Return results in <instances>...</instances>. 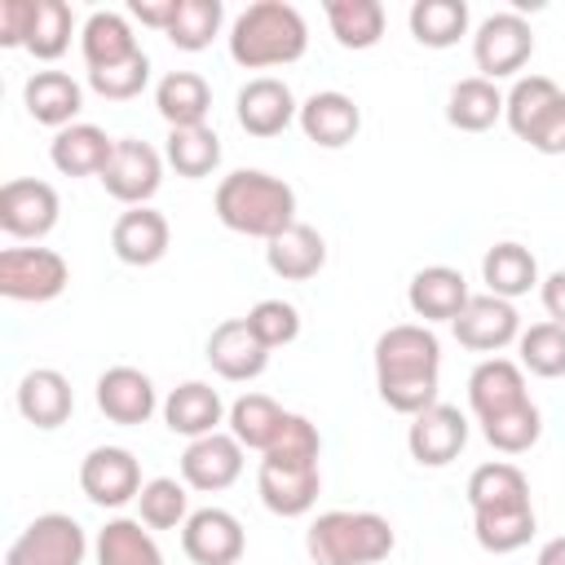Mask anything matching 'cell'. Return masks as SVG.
<instances>
[{"label": "cell", "instance_id": "cell-15", "mask_svg": "<svg viewBox=\"0 0 565 565\" xmlns=\"http://www.w3.org/2000/svg\"><path fill=\"white\" fill-rule=\"evenodd\" d=\"M234 115H238V128H243L247 137H278L282 128L296 124L300 102H296V93H291L282 79L256 75V79H247V84L238 88Z\"/></svg>", "mask_w": 565, "mask_h": 565}, {"label": "cell", "instance_id": "cell-28", "mask_svg": "<svg viewBox=\"0 0 565 565\" xmlns=\"http://www.w3.org/2000/svg\"><path fill=\"white\" fill-rule=\"evenodd\" d=\"M265 265H269L282 282H305V278H313V274L327 265V243H322V234H318L313 225L296 221V225H287L278 238L265 243Z\"/></svg>", "mask_w": 565, "mask_h": 565}, {"label": "cell", "instance_id": "cell-46", "mask_svg": "<svg viewBox=\"0 0 565 565\" xmlns=\"http://www.w3.org/2000/svg\"><path fill=\"white\" fill-rule=\"evenodd\" d=\"M150 84V57L137 53L119 66H102V71H88V88L106 102H132L141 88Z\"/></svg>", "mask_w": 565, "mask_h": 565}, {"label": "cell", "instance_id": "cell-20", "mask_svg": "<svg viewBox=\"0 0 565 565\" xmlns=\"http://www.w3.org/2000/svg\"><path fill=\"white\" fill-rule=\"evenodd\" d=\"M296 124H300V132H305L313 146H322V150H340V146H349V141L358 137V128H362V110H358V102H353L349 93L322 88V93H313V97L300 102Z\"/></svg>", "mask_w": 565, "mask_h": 565}, {"label": "cell", "instance_id": "cell-5", "mask_svg": "<svg viewBox=\"0 0 565 565\" xmlns=\"http://www.w3.org/2000/svg\"><path fill=\"white\" fill-rule=\"evenodd\" d=\"M508 128L539 154H565V93L547 75H521L503 93Z\"/></svg>", "mask_w": 565, "mask_h": 565}, {"label": "cell", "instance_id": "cell-1", "mask_svg": "<svg viewBox=\"0 0 565 565\" xmlns=\"http://www.w3.org/2000/svg\"><path fill=\"white\" fill-rule=\"evenodd\" d=\"M441 344L424 322H397L375 340V388L397 415H419L437 402Z\"/></svg>", "mask_w": 565, "mask_h": 565}, {"label": "cell", "instance_id": "cell-39", "mask_svg": "<svg viewBox=\"0 0 565 565\" xmlns=\"http://www.w3.org/2000/svg\"><path fill=\"white\" fill-rule=\"evenodd\" d=\"M534 525H539L534 503H525V508H499V512H472V534H477V543L490 556L521 552L534 539Z\"/></svg>", "mask_w": 565, "mask_h": 565}, {"label": "cell", "instance_id": "cell-4", "mask_svg": "<svg viewBox=\"0 0 565 565\" xmlns=\"http://www.w3.org/2000/svg\"><path fill=\"white\" fill-rule=\"evenodd\" d=\"M393 543L397 534L380 512L331 508V512H318L305 530V552L313 565H375L393 552Z\"/></svg>", "mask_w": 565, "mask_h": 565}, {"label": "cell", "instance_id": "cell-34", "mask_svg": "<svg viewBox=\"0 0 565 565\" xmlns=\"http://www.w3.org/2000/svg\"><path fill=\"white\" fill-rule=\"evenodd\" d=\"M503 119V93L499 84L481 79V75H468L450 88L446 97V124L459 128V132H486Z\"/></svg>", "mask_w": 565, "mask_h": 565}, {"label": "cell", "instance_id": "cell-30", "mask_svg": "<svg viewBox=\"0 0 565 565\" xmlns=\"http://www.w3.org/2000/svg\"><path fill=\"white\" fill-rule=\"evenodd\" d=\"M154 110L163 115L168 128H194V124H207V110H212V88L199 71H168L159 84H154Z\"/></svg>", "mask_w": 565, "mask_h": 565}, {"label": "cell", "instance_id": "cell-49", "mask_svg": "<svg viewBox=\"0 0 565 565\" xmlns=\"http://www.w3.org/2000/svg\"><path fill=\"white\" fill-rule=\"evenodd\" d=\"M177 4H181V0H128V13H132L141 26L168 35V26H172V18H177Z\"/></svg>", "mask_w": 565, "mask_h": 565}, {"label": "cell", "instance_id": "cell-10", "mask_svg": "<svg viewBox=\"0 0 565 565\" xmlns=\"http://www.w3.org/2000/svg\"><path fill=\"white\" fill-rule=\"evenodd\" d=\"M141 463L124 446H93L79 463V490L97 508H124L141 494Z\"/></svg>", "mask_w": 565, "mask_h": 565}, {"label": "cell", "instance_id": "cell-36", "mask_svg": "<svg viewBox=\"0 0 565 565\" xmlns=\"http://www.w3.org/2000/svg\"><path fill=\"white\" fill-rule=\"evenodd\" d=\"M287 424V411L269 397V393H243L234 406H230V433L238 437L243 450H269L274 437L282 433Z\"/></svg>", "mask_w": 565, "mask_h": 565}, {"label": "cell", "instance_id": "cell-12", "mask_svg": "<svg viewBox=\"0 0 565 565\" xmlns=\"http://www.w3.org/2000/svg\"><path fill=\"white\" fill-rule=\"evenodd\" d=\"M181 552L194 565H238L247 552L243 521L230 508H199L181 525Z\"/></svg>", "mask_w": 565, "mask_h": 565}, {"label": "cell", "instance_id": "cell-14", "mask_svg": "<svg viewBox=\"0 0 565 565\" xmlns=\"http://www.w3.org/2000/svg\"><path fill=\"white\" fill-rule=\"evenodd\" d=\"M450 331L472 353H499L521 335V313H516L512 300H499V296L486 291V296H468V305L459 309Z\"/></svg>", "mask_w": 565, "mask_h": 565}, {"label": "cell", "instance_id": "cell-50", "mask_svg": "<svg viewBox=\"0 0 565 565\" xmlns=\"http://www.w3.org/2000/svg\"><path fill=\"white\" fill-rule=\"evenodd\" d=\"M539 296H543V309H547V318L565 327V269H552V274L539 282Z\"/></svg>", "mask_w": 565, "mask_h": 565}, {"label": "cell", "instance_id": "cell-19", "mask_svg": "<svg viewBox=\"0 0 565 565\" xmlns=\"http://www.w3.org/2000/svg\"><path fill=\"white\" fill-rule=\"evenodd\" d=\"M93 397H97V411H102L110 424H124V428L146 424V419L154 415V406H159L150 375L137 371V366H106V371L97 375V393H93Z\"/></svg>", "mask_w": 565, "mask_h": 565}, {"label": "cell", "instance_id": "cell-44", "mask_svg": "<svg viewBox=\"0 0 565 565\" xmlns=\"http://www.w3.org/2000/svg\"><path fill=\"white\" fill-rule=\"evenodd\" d=\"M481 437L499 450V455H525L539 437H543V415L534 402H521L494 419H481Z\"/></svg>", "mask_w": 565, "mask_h": 565}, {"label": "cell", "instance_id": "cell-51", "mask_svg": "<svg viewBox=\"0 0 565 565\" xmlns=\"http://www.w3.org/2000/svg\"><path fill=\"white\" fill-rule=\"evenodd\" d=\"M534 565H565V534H556V539H547V543L539 547V556H534Z\"/></svg>", "mask_w": 565, "mask_h": 565}, {"label": "cell", "instance_id": "cell-32", "mask_svg": "<svg viewBox=\"0 0 565 565\" xmlns=\"http://www.w3.org/2000/svg\"><path fill=\"white\" fill-rule=\"evenodd\" d=\"M97 565H163V552L141 516H110L97 530Z\"/></svg>", "mask_w": 565, "mask_h": 565}, {"label": "cell", "instance_id": "cell-35", "mask_svg": "<svg viewBox=\"0 0 565 565\" xmlns=\"http://www.w3.org/2000/svg\"><path fill=\"white\" fill-rule=\"evenodd\" d=\"M322 13H327V26H331L340 49L362 53V49H375L384 35V4L380 0H327Z\"/></svg>", "mask_w": 565, "mask_h": 565}, {"label": "cell", "instance_id": "cell-8", "mask_svg": "<svg viewBox=\"0 0 565 565\" xmlns=\"http://www.w3.org/2000/svg\"><path fill=\"white\" fill-rule=\"evenodd\" d=\"M534 57V31L521 13L503 9V13H490L477 31H472V62L481 71V79H508L516 75L525 62Z\"/></svg>", "mask_w": 565, "mask_h": 565}, {"label": "cell", "instance_id": "cell-38", "mask_svg": "<svg viewBox=\"0 0 565 565\" xmlns=\"http://www.w3.org/2000/svg\"><path fill=\"white\" fill-rule=\"evenodd\" d=\"M406 22L424 49H450L468 35V4L463 0H415Z\"/></svg>", "mask_w": 565, "mask_h": 565}, {"label": "cell", "instance_id": "cell-22", "mask_svg": "<svg viewBox=\"0 0 565 565\" xmlns=\"http://www.w3.org/2000/svg\"><path fill=\"white\" fill-rule=\"evenodd\" d=\"M521 402H530L521 362H512V358H481L472 366V375H468V406H472L477 424L494 419V415H503V411H512Z\"/></svg>", "mask_w": 565, "mask_h": 565}, {"label": "cell", "instance_id": "cell-21", "mask_svg": "<svg viewBox=\"0 0 565 565\" xmlns=\"http://www.w3.org/2000/svg\"><path fill=\"white\" fill-rule=\"evenodd\" d=\"M168 243H172L168 216L154 212L150 203L119 212V221L110 225V252H115L124 265H137V269L159 265V260L168 256Z\"/></svg>", "mask_w": 565, "mask_h": 565}, {"label": "cell", "instance_id": "cell-16", "mask_svg": "<svg viewBox=\"0 0 565 565\" xmlns=\"http://www.w3.org/2000/svg\"><path fill=\"white\" fill-rule=\"evenodd\" d=\"M238 472H243V446L234 433H207L181 450V481L190 490H203V494L230 490Z\"/></svg>", "mask_w": 565, "mask_h": 565}, {"label": "cell", "instance_id": "cell-24", "mask_svg": "<svg viewBox=\"0 0 565 565\" xmlns=\"http://www.w3.org/2000/svg\"><path fill=\"white\" fill-rule=\"evenodd\" d=\"M18 411H22L26 424H35L44 433L62 428L71 419V411H75V388L57 366H35L18 384Z\"/></svg>", "mask_w": 565, "mask_h": 565}, {"label": "cell", "instance_id": "cell-27", "mask_svg": "<svg viewBox=\"0 0 565 565\" xmlns=\"http://www.w3.org/2000/svg\"><path fill=\"white\" fill-rule=\"evenodd\" d=\"M115 137H106V128L97 124H71L62 132H53L49 141V163L62 177H102V168L110 163Z\"/></svg>", "mask_w": 565, "mask_h": 565}, {"label": "cell", "instance_id": "cell-37", "mask_svg": "<svg viewBox=\"0 0 565 565\" xmlns=\"http://www.w3.org/2000/svg\"><path fill=\"white\" fill-rule=\"evenodd\" d=\"M163 159H168V163L177 168V177H185V181L212 177V172L221 168V137H216L207 124H194V128H168Z\"/></svg>", "mask_w": 565, "mask_h": 565}, {"label": "cell", "instance_id": "cell-41", "mask_svg": "<svg viewBox=\"0 0 565 565\" xmlns=\"http://www.w3.org/2000/svg\"><path fill=\"white\" fill-rule=\"evenodd\" d=\"M221 22H225V4L221 0H181L177 18L168 26V40L181 53H203L221 35Z\"/></svg>", "mask_w": 565, "mask_h": 565}, {"label": "cell", "instance_id": "cell-43", "mask_svg": "<svg viewBox=\"0 0 565 565\" xmlns=\"http://www.w3.org/2000/svg\"><path fill=\"white\" fill-rule=\"evenodd\" d=\"M71 31H75V18H71V4L66 0H35V18H31V35H26V53L40 57V62H57L71 44Z\"/></svg>", "mask_w": 565, "mask_h": 565}, {"label": "cell", "instance_id": "cell-40", "mask_svg": "<svg viewBox=\"0 0 565 565\" xmlns=\"http://www.w3.org/2000/svg\"><path fill=\"white\" fill-rule=\"evenodd\" d=\"M190 486L177 477H150L137 494V516L150 530H181L190 521Z\"/></svg>", "mask_w": 565, "mask_h": 565}, {"label": "cell", "instance_id": "cell-29", "mask_svg": "<svg viewBox=\"0 0 565 565\" xmlns=\"http://www.w3.org/2000/svg\"><path fill=\"white\" fill-rule=\"evenodd\" d=\"M79 53H84V66L88 71H102V66H119V62L137 57L141 44H137V35H132V26H128L124 13L97 9V13H88V22L79 31Z\"/></svg>", "mask_w": 565, "mask_h": 565}, {"label": "cell", "instance_id": "cell-17", "mask_svg": "<svg viewBox=\"0 0 565 565\" xmlns=\"http://www.w3.org/2000/svg\"><path fill=\"white\" fill-rule=\"evenodd\" d=\"M207 362L221 380H234V384H247L256 375H265L269 366V349L252 335L247 318H225L212 327L207 335Z\"/></svg>", "mask_w": 565, "mask_h": 565}, {"label": "cell", "instance_id": "cell-18", "mask_svg": "<svg viewBox=\"0 0 565 565\" xmlns=\"http://www.w3.org/2000/svg\"><path fill=\"white\" fill-rule=\"evenodd\" d=\"M256 490H260V503L274 516H305L318 503L322 472H318V463H274V459H260Z\"/></svg>", "mask_w": 565, "mask_h": 565}, {"label": "cell", "instance_id": "cell-13", "mask_svg": "<svg viewBox=\"0 0 565 565\" xmlns=\"http://www.w3.org/2000/svg\"><path fill=\"white\" fill-rule=\"evenodd\" d=\"M463 446H468V415L459 406L433 402L428 411L411 415L406 450H411V459L419 468H446Z\"/></svg>", "mask_w": 565, "mask_h": 565}, {"label": "cell", "instance_id": "cell-26", "mask_svg": "<svg viewBox=\"0 0 565 565\" xmlns=\"http://www.w3.org/2000/svg\"><path fill=\"white\" fill-rule=\"evenodd\" d=\"M225 402L212 384L203 380H185L177 384L168 397H163V424L177 433V437H207V433H221V419H225Z\"/></svg>", "mask_w": 565, "mask_h": 565}, {"label": "cell", "instance_id": "cell-3", "mask_svg": "<svg viewBox=\"0 0 565 565\" xmlns=\"http://www.w3.org/2000/svg\"><path fill=\"white\" fill-rule=\"evenodd\" d=\"M309 49V26L287 0H256L230 26V57L247 71L291 66Z\"/></svg>", "mask_w": 565, "mask_h": 565}, {"label": "cell", "instance_id": "cell-23", "mask_svg": "<svg viewBox=\"0 0 565 565\" xmlns=\"http://www.w3.org/2000/svg\"><path fill=\"white\" fill-rule=\"evenodd\" d=\"M406 305L424 327L428 322H455L459 309L468 305V282L450 265H424V269H415L411 287H406Z\"/></svg>", "mask_w": 565, "mask_h": 565}, {"label": "cell", "instance_id": "cell-47", "mask_svg": "<svg viewBox=\"0 0 565 565\" xmlns=\"http://www.w3.org/2000/svg\"><path fill=\"white\" fill-rule=\"evenodd\" d=\"M318 455H322L318 424H309L305 415H291V411H287L282 433L274 437V446H269L260 459H274V463H318Z\"/></svg>", "mask_w": 565, "mask_h": 565}, {"label": "cell", "instance_id": "cell-42", "mask_svg": "<svg viewBox=\"0 0 565 565\" xmlns=\"http://www.w3.org/2000/svg\"><path fill=\"white\" fill-rule=\"evenodd\" d=\"M521 349V371L539 380H561L565 375V327L561 322H534L516 335Z\"/></svg>", "mask_w": 565, "mask_h": 565}, {"label": "cell", "instance_id": "cell-7", "mask_svg": "<svg viewBox=\"0 0 565 565\" xmlns=\"http://www.w3.org/2000/svg\"><path fill=\"white\" fill-rule=\"evenodd\" d=\"M84 556H88L84 525L66 512H44L9 543L4 565H84Z\"/></svg>", "mask_w": 565, "mask_h": 565}, {"label": "cell", "instance_id": "cell-2", "mask_svg": "<svg viewBox=\"0 0 565 565\" xmlns=\"http://www.w3.org/2000/svg\"><path fill=\"white\" fill-rule=\"evenodd\" d=\"M212 212L225 230L247 234V238H278L287 225H296V190L260 168H234L221 177L212 194Z\"/></svg>", "mask_w": 565, "mask_h": 565}, {"label": "cell", "instance_id": "cell-45", "mask_svg": "<svg viewBox=\"0 0 565 565\" xmlns=\"http://www.w3.org/2000/svg\"><path fill=\"white\" fill-rule=\"evenodd\" d=\"M247 327H252V335L274 353V349L291 344V340L300 335V309H296L291 300L269 296V300H256V305L247 309Z\"/></svg>", "mask_w": 565, "mask_h": 565}, {"label": "cell", "instance_id": "cell-9", "mask_svg": "<svg viewBox=\"0 0 565 565\" xmlns=\"http://www.w3.org/2000/svg\"><path fill=\"white\" fill-rule=\"evenodd\" d=\"M97 181L106 185L110 199H119L128 207H146L163 185V154L150 141L119 137L115 150H110V163L102 168Z\"/></svg>", "mask_w": 565, "mask_h": 565}, {"label": "cell", "instance_id": "cell-11", "mask_svg": "<svg viewBox=\"0 0 565 565\" xmlns=\"http://www.w3.org/2000/svg\"><path fill=\"white\" fill-rule=\"evenodd\" d=\"M62 216V199L49 181L13 177L0 185V230L9 238H44Z\"/></svg>", "mask_w": 565, "mask_h": 565}, {"label": "cell", "instance_id": "cell-31", "mask_svg": "<svg viewBox=\"0 0 565 565\" xmlns=\"http://www.w3.org/2000/svg\"><path fill=\"white\" fill-rule=\"evenodd\" d=\"M481 282H486L490 296H499V300H516V296L534 291L543 278H539V260H534V252L508 238V243H494V247L481 256Z\"/></svg>", "mask_w": 565, "mask_h": 565}, {"label": "cell", "instance_id": "cell-33", "mask_svg": "<svg viewBox=\"0 0 565 565\" xmlns=\"http://www.w3.org/2000/svg\"><path fill=\"white\" fill-rule=\"evenodd\" d=\"M468 508L472 512H499V508H525L530 503V481L516 463L508 459H490L481 468H472L468 477Z\"/></svg>", "mask_w": 565, "mask_h": 565}, {"label": "cell", "instance_id": "cell-48", "mask_svg": "<svg viewBox=\"0 0 565 565\" xmlns=\"http://www.w3.org/2000/svg\"><path fill=\"white\" fill-rule=\"evenodd\" d=\"M31 18H35V0H0V44L22 49L31 35Z\"/></svg>", "mask_w": 565, "mask_h": 565}, {"label": "cell", "instance_id": "cell-25", "mask_svg": "<svg viewBox=\"0 0 565 565\" xmlns=\"http://www.w3.org/2000/svg\"><path fill=\"white\" fill-rule=\"evenodd\" d=\"M22 106H26V115H31L35 124L62 132V128L79 124L75 115H79V106H84V88H79V79H71L66 71H35V75L22 84Z\"/></svg>", "mask_w": 565, "mask_h": 565}, {"label": "cell", "instance_id": "cell-6", "mask_svg": "<svg viewBox=\"0 0 565 565\" xmlns=\"http://www.w3.org/2000/svg\"><path fill=\"white\" fill-rule=\"evenodd\" d=\"M71 282V265L53 247H4L0 252V296L22 305L57 300Z\"/></svg>", "mask_w": 565, "mask_h": 565}]
</instances>
